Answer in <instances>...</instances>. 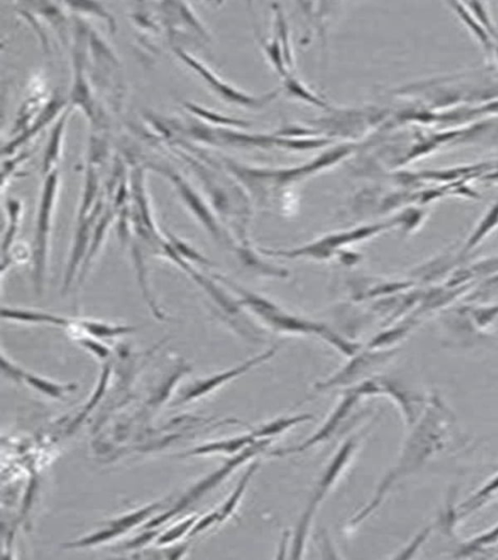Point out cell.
Masks as SVG:
<instances>
[{"mask_svg": "<svg viewBox=\"0 0 498 560\" xmlns=\"http://www.w3.org/2000/svg\"><path fill=\"white\" fill-rule=\"evenodd\" d=\"M453 427L454 418L450 409L438 398L428 401L410 428L393 465L385 473L368 503L348 522V527L355 528L363 524L376 513L396 484L415 474L431 458L445 450Z\"/></svg>", "mask_w": 498, "mask_h": 560, "instance_id": "obj_1", "label": "cell"}, {"mask_svg": "<svg viewBox=\"0 0 498 560\" xmlns=\"http://www.w3.org/2000/svg\"><path fill=\"white\" fill-rule=\"evenodd\" d=\"M361 436L363 434L353 435L350 438L346 439L323 469L322 474L317 481L294 529L291 541V557L293 559L303 557L314 520L322 504L327 500L332 490L337 485L344 473L352 464L360 445Z\"/></svg>", "mask_w": 498, "mask_h": 560, "instance_id": "obj_2", "label": "cell"}, {"mask_svg": "<svg viewBox=\"0 0 498 560\" xmlns=\"http://www.w3.org/2000/svg\"><path fill=\"white\" fill-rule=\"evenodd\" d=\"M59 192V173L55 170L47 174L37 208L33 243L32 247V280L36 295L44 292L48 271L50 240Z\"/></svg>", "mask_w": 498, "mask_h": 560, "instance_id": "obj_3", "label": "cell"}, {"mask_svg": "<svg viewBox=\"0 0 498 560\" xmlns=\"http://www.w3.org/2000/svg\"><path fill=\"white\" fill-rule=\"evenodd\" d=\"M272 440H260L248 446L244 451L229 456L226 463L223 464L218 469L211 473L208 477L203 479L200 482H198L195 487L187 493L183 500L170 512L163 516H160L149 524L146 525L148 528L158 527L170 518L177 515L182 511L184 508L190 503L198 500V498L204 496L208 491L215 490L220 483L226 481L234 473L244 465L249 464L257 459L260 455L265 454L269 452V447L272 443Z\"/></svg>", "mask_w": 498, "mask_h": 560, "instance_id": "obj_4", "label": "cell"}, {"mask_svg": "<svg viewBox=\"0 0 498 560\" xmlns=\"http://www.w3.org/2000/svg\"><path fill=\"white\" fill-rule=\"evenodd\" d=\"M363 399L364 397L358 393L355 388L346 389L338 404L333 408L326 420L309 438L293 446L269 451L267 454L271 457H288L304 454L314 449V447L327 443L338 432L343 423L350 417L355 408Z\"/></svg>", "mask_w": 498, "mask_h": 560, "instance_id": "obj_5", "label": "cell"}, {"mask_svg": "<svg viewBox=\"0 0 498 560\" xmlns=\"http://www.w3.org/2000/svg\"><path fill=\"white\" fill-rule=\"evenodd\" d=\"M390 357L388 353L371 350L355 355L350 363L335 375L316 385V390L325 392L335 389H350L363 381L367 373L381 365Z\"/></svg>", "mask_w": 498, "mask_h": 560, "instance_id": "obj_6", "label": "cell"}, {"mask_svg": "<svg viewBox=\"0 0 498 560\" xmlns=\"http://www.w3.org/2000/svg\"><path fill=\"white\" fill-rule=\"evenodd\" d=\"M275 353V348H272V350L249 359L246 363L239 366L217 373V375L196 381L190 384L189 388L183 390L180 403L197 399V398L203 397L217 390L222 387V385L243 376L244 373L251 371L253 368L266 363V361L272 357Z\"/></svg>", "mask_w": 498, "mask_h": 560, "instance_id": "obj_7", "label": "cell"}, {"mask_svg": "<svg viewBox=\"0 0 498 560\" xmlns=\"http://www.w3.org/2000/svg\"><path fill=\"white\" fill-rule=\"evenodd\" d=\"M179 55L186 61V64H189L190 67L196 69L198 73L204 77L205 80L208 81L211 87H213L214 90H216L221 96L224 98H227L230 103H235L236 105H241L244 106H253V107H263L268 102L271 101L273 97L276 96V93L270 94L268 96L263 97H254L251 96H247L244 93L236 91L230 87V85L224 83L220 79H218L214 73H211L208 69H206L200 62L197 61L193 58L187 56L184 52H178Z\"/></svg>", "mask_w": 498, "mask_h": 560, "instance_id": "obj_8", "label": "cell"}, {"mask_svg": "<svg viewBox=\"0 0 498 560\" xmlns=\"http://www.w3.org/2000/svg\"><path fill=\"white\" fill-rule=\"evenodd\" d=\"M168 177L176 186L184 204L189 207L191 213L200 221L203 225L213 234L219 236V228L211 215L210 210L207 207L200 196H198L192 187L187 183L179 174L169 172Z\"/></svg>", "mask_w": 498, "mask_h": 560, "instance_id": "obj_9", "label": "cell"}, {"mask_svg": "<svg viewBox=\"0 0 498 560\" xmlns=\"http://www.w3.org/2000/svg\"><path fill=\"white\" fill-rule=\"evenodd\" d=\"M3 370L9 378L17 381H24V382H27L32 388L54 398H60L66 392L77 389L76 384H60L53 382L52 381H49L42 377L36 376L34 373L26 372L12 363L10 360H6L4 355Z\"/></svg>", "mask_w": 498, "mask_h": 560, "instance_id": "obj_10", "label": "cell"}, {"mask_svg": "<svg viewBox=\"0 0 498 560\" xmlns=\"http://www.w3.org/2000/svg\"><path fill=\"white\" fill-rule=\"evenodd\" d=\"M257 441L260 440L255 437L253 430H249L244 434L234 436V437L231 438L222 439L198 446L196 449L186 453L184 456L209 454L232 456L244 451L248 446H251Z\"/></svg>", "mask_w": 498, "mask_h": 560, "instance_id": "obj_11", "label": "cell"}, {"mask_svg": "<svg viewBox=\"0 0 498 560\" xmlns=\"http://www.w3.org/2000/svg\"><path fill=\"white\" fill-rule=\"evenodd\" d=\"M315 416L309 414L293 415L281 417L276 419L263 423V425L253 428V432L258 440H272L279 436L286 433L292 428L311 421Z\"/></svg>", "mask_w": 498, "mask_h": 560, "instance_id": "obj_12", "label": "cell"}, {"mask_svg": "<svg viewBox=\"0 0 498 560\" xmlns=\"http://www.w3.org/2000/svg\"><path fill=\"white\" fill-rule=\"evenodd\" d=\"M258 468L259 462L257 459L249 464L247 469L244 473V475L240 479L238 484L235 485V488L233 490L231 494L228 496L227 500L224 501L219 509L217 510L219 516V524L226 521L235 513L236 509H238L241 505L246 490L249 487V483H251L256 474Z\"/></svg>", "mask_w": 498, "mask_h": 560, "instance_id": "obj_13", "label": "cell"}, {"mask_svg": "<svg viewBox=\"0 0 498 560\" xmlns=\"http://www.w3.org/2000/svg\"><path fill=\"white\" fill-rule=\"evenodd\" d=\"M7 224L4 232L2 243V259L9 255L11 249L16 244V236L20 228L23 205L15 197L7 198L5 204Z\"/></svg>", "mask_w": 498, "mask_h": 560, "instance_id": "obj_14", "label": "cell"}, {"mask_svg": "<svg viewBox=\"0 0 498 560\" xmlns=\"http://www.w3.org/2000/svg\"><path fill=\"white\" fill-rule=\"evenodd\" d=\"M66 117L67 115L64 116V118L60 119L56 128L53 130L51 139H50L43 163V171L45 176H47L48 173L55 170L54 165L55 163H57V161L60 157L59 155L60 152V141L62 130H64L66 124Z\"/></svg>", "mask_w": 498, "mask_h": 560, "instance_id": "obj_15", "label": "cell"}, {"mask_svg": "<svg viewBox=\"0 0 498 560\" xmlns=\"http://www.w3.org/2000/svg\"><path fill=\"white\" fill-rule=\"evenodd\" d=\"M165 238L171 247L172 251L176 252L186 262H195L198 264L208 265V261L200 253H198L194 247L189 243L178 238V236L172 234L171 232L165 233Z\"/></svg>", "mask_w": 498, "mask_h": 560, "instance_id": "obj_16", "label": "cell"}, {"mask_svg": "<svg viewBox=\"0 0 498 560\" xmlns=\"http://www.w3.org/2000/svg\"><path fill=\"white\" fill-rule=\"evenodd\" d=\"M158 508H160V504H154L152 506L139 510L138 512H134L126 517L112 521L109 528L114 529L117 535H120L136 525L141 524L143 520H144L148 516H151Z\"/></svg>", "mask_w": 498, "mask_h": 560, "instance_id": "obj_17", "label": "cell"}, {"mask_svg": "<svg viewBox=\"0 0 498 560\" xmlns=\"http://www.w3.org/2000/svg\"><path fill=\"white\" fill-rule=\"evenodd\" d=\"M198 520L197 516L190 517L181 522V524L173 527L158 539L159 545L170 544L181 538L183 535L192 529L195 522Z\"/></svg>", "mask_w": 498, "mask_h": 560, "instance_id": "obj_18", "label": "cell"}, {"mask_svg": "<svg viewBox=\"0 0 498 560\" xmlns=\"http://www.w3.org/2000/svg\"><path fill=\"white\" fill-rule=\"evenodd\" d=\"M76 338L87 351H89L97 358L106 359L109 356L110 352L108 348L99 343L98 339L90 337L88 335H76Z\"/></svg>", "mask_w": 498, "mask_h": 560, "instance_id": "obj_19", "label": "cell"}, {"mask_svg": "<svg viewBox=\"0 0 498 560\" xmlns=\"http://www.w3.org/2000/svg\"><path fill=\"white\" fill-rule=\"evenodd\" d=\"M217 524H219V516L216 510V511L211 512L202 519L198 520L197 524L190 530V537H194V535H197Z\"/></svg>", "mask_w": 498, "mask_h": 560, "instance_id": "obj_20", "label": "cell"}, {"mask_svg": "<svg viewBox=\"0 0 498 560\" xmlns=\"http://www.w3.org/2000/svg\"><path fill=\"white\" fill-rule=\"evenodd\" d=\"M156 535V532L146 533L138 538H135L134 541L127 544V549H133V547L140 546L147 542L151 541Z\"/></svg>", "mask_w": 498, "mask_h": 560, "instance_id": "obj_21", "label": "cell"}]
</instances>
